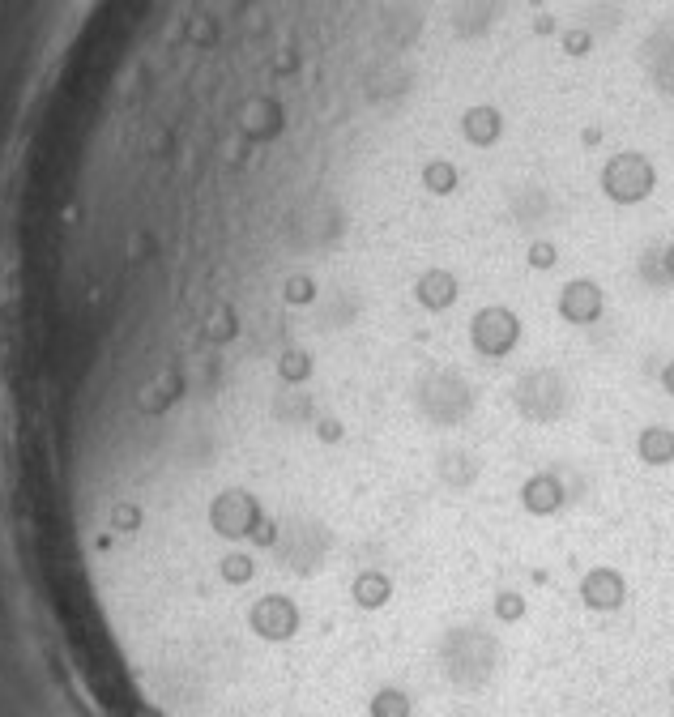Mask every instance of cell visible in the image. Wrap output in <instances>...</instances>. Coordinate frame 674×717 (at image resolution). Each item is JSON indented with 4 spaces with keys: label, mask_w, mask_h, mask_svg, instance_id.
Wrapping results in <instances>:
<instances>
[{
    "label": "cell",
    "mask_w": 674,
    "mask_h": 717,
    "mask_svg": "<svg viewBox=\"0 0 674 717\" xmlns=\"http://www.w3.org/2000/svg\"><path fill=\"white\" fill-rule=\"evenodd\" d=\"M666 385H670V389H674V368H670V376H666Z\"/></svg>",
    "instance_id": "1"
}]
</instances>
